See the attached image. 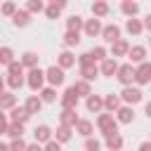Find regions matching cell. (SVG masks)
<instances>
[{
  "mask_svg": "<svg viewBox=\"0 0 151 151\" xmlns=\"http://www.w3.org/2000/svg\"><path fill=\"white\" fill-rule=\"evenodd\" d=\"M38 54L35 52H24L21 54V64H24V68H28V71H33V68H38Z\"/></svg>",
  "mask_w": 151,
  "mask_h": 151,
  "instance_id": "20",
  "label": "cell"
},
{
  "mask_svg": "<svg viewBox=\"0 0 151 151\" xmlns=\"http://www.w3.org/2000/svg\"><path fill=\"white\" fill-rule=\"evenodd\" d=\"M116 120L123 123V125H130V123L134 120V111H132V106H120V111L116 113Z\"/></svg>",
  "mask_w": 151,
  "mask_h": 151,
  "instance_id": "15",
  "label": "cell"
},
{
  "mask_svg": "<svg viewBox=\"0 0 151 151\" xmlns=\"http://www.w3.org/2000/svg\"><path fill=\"white\" fill-rule=\"evenodd\" d=\"M0 151H12V149H9L7 144H2V146H0Z\"/></svg>",
  "mask_w": 151,
  "mask_h": 151,
  "instance_id": "51",
  "label": "cell"
},
{
  "mask_svg": "<svg viewBox=\"0 0 151 151\" xmlns=\"http://www.w3.org/2000/svg\"><path fill=\"white\" fill-rule=\"evenodd\" d=\"M73 87H76V92H78L80 97H90V94H92V87H90V83H87V80H78Z\"/></svg>",
  "mask_w": 151,
  "mask_h": 151,
  "instance_id": "32",
  "label": "cell"
},
{
  "mask_svg": "<svg viewBox=\"0 0 151 151\" xmlns=\"http://www.w3.org/2000/svg\"><path fill=\"white\" fill-rule=\"evenodd\" d=\"M42 9H47L42 5V0H28L26 2V12H42Z\"/></svg>",
  "mask_w": 151,
  "mask_h": 151,
  "instance_id": "38",
  "label": "cell"
},
{
  "mask_svg": "<svg viewBox=\"0 0 151 151\" xmlns=\"http://www.w3.org/2000/svg\"><path fill=\"white\" fill-rule=\"evenodd\" d=\"M101 38L106 40V42H118L120 40V28L116 26V24H109V26H104V31H101Z\"/></svg>",
  "mask_w": 151,
  "mask_h": 151,
  "instance_id": "9",
  "label": "cell"
},
{
  "mask_svg": "<svg viewBox=\"0 0 151 151\" xmlns=\"http://www.w3.org/2000/svg\"><path fill=\"white\" fill-rule=\"evenodd\" d=\"M90 54H92L94 61H104V59H109V57H106V47H101V45H99V47H92Z\"/></svg>",
  "mask_w": 151,
  "mask_h": 151,
  "instance_id": "35",
  "label": "cell"
},
{
  "mask_svg": "<svg viewBox=\"0 0 151 151\" xmlns=\"http://www.w3.org/2000/svg\"><path fill=\"white\" fill-rule=\"evenodd\" d=\"M26 151H42V149H40V144H38V142H35V144H31V146H28V149H26Z\"/></svg>",
  "mask_w": 151,
  "mask_h": 151,
  "instance_id": "49",
  "label": "cell"
},
{
  "mask_svg": "<svg viewBox=\"0 0 151 151\" xmlns=\"http://www.w3.org/2000/svg\"><path fill=\"white\" fill-rule=\"evenodd\" d=\"M78 64H80V66H90V64H94V59H92L90 52H83V54L78 57Z\"/></svg>",
  "mask_w": 151,
  "mask_h": 151,
  "instance_id": "44",
  "label": "cell"
},
{
  "mask_svg": "<svg viewBox=\"0 0 151 151\" xmlns=\"http://www.w3.org/2000/svg\"><path fill=\"white\" fill-rule=\"evenodd\" d=\"M101 31H104V26H101V21H99L97 17L85 21V33H87L90 38H94V35H101Z\"/></svg>",
  "mask_w": 151,
  "mask_h": 151,
  "instance_id": "14",
  "label": "cell"
},
{
  "mask_svg": "<svg viewBox=\"0 0 151 151\" xmlns=\"http://www.w3.org/2000/svg\"><path fill=\"white\" fill-rule=\"evenodd\" d=\"M24 106H26V111L33 116V113H38V111L42 109V99H40L38 94H31V97L26 99V104H24Z\"/></svg>",
  "mask_w": 151,
  "mask_h": 151,
  "instance_id": "22",
  "label": "cell"
},
{
  "mask_svg": "<svg viewBox=\"0 0 151 151\" xmlns=\"http://www.w3.org/2000/svg\"><path fill=\"white\" fill-rule=\"evenodd\" d=\"M7 134H9V137H14V139H21V134H24V125H21V123H12Z\"/></svg>",
  "mask_w": 151,
  "mask_h": 151,
  "instance_id": "40",
  "label": "cell"
},
{
  "mask_svg": "<svg viewBox=\"0 0 151 151\" xmlns=\"http://www.w3.org/2000/svg\"><path fill=\"white\" fill-rule=\"evenodd\" d=\"M125 31H127L130 35H139V33L144 31V21H139V19H127V21H125Z\"/></svg>",
  "mask_w": 151,
  "mask_h": 151,
  "instance_id": "23",
  "label": "cell"
},
{
  "mask_svg": "<svg viewBox=\"0 0 151 151\" xmlns=\"http://www.w3.org/2000/svg\"><path fill=\"white\" fill-rule=\"evenodd\" d=\"M120 99L127 104V106H134V104H139L142 101V90L139 87H123V92H120Z\"/></svg>",
  "mask_w": 151,
  "mask_h": 151,
  "instance_id": "5",
  "label": "cell"
},
{
  "mask_svg": "<svg viewBox=\"0 0 151 151\" xmlns=\"http://www.w3.org/2000/svg\"><path fill=\"white\" fill-rule=\"evenodd\" d=\"M97 127L101 130L104 137L118 134V120L113 118V113H99V118H97Z\"/></svg>",
  "mask_w": 151,
  "mask_h": 151,
  "instance_id": "1",
  "label": "cell"
},
{
  "mask_svg": "<svg viewBox=\"0 0 151 151\" xmlns=\"http://www.w3.org/2000/svg\"><path fill=\"white\" fill-rule=\"evenodd\" d=\"M54 137H57V142H59V144L68 142V139H71V127H66V125H59V127H57V134H54Z\"/></svg>",
  "mask_w": 151,
  "mask_h": 151,
  "instance_id": "34",
  "label": "cell"
},
{
  "mask_svg": "<svg viewBox=\"0 0 151 151\" xmlns=\"http://www.w3.org/2000/svg\"><path fill=\"white\" fill-rule=\"evenodd\" d=\"M139 151H151V142H142L139 144Z\"/></svg>",
  "mask_w": 151,
  "mask_h": 151,
  "instance_id": "47",
  "label": "cell"
},
{
  "mask_svg": "<svg viewBox=\"0 0 151 151\" xmlns=\"http://www.w3.org/2000/svg\"><path fill=\"white\" fill-rule=\"evenodd\" d=\"M33 137H35V142L40 144V142H52V130L47 127V125H38L35 130H33Z\"/></svg>",
  "mask_w": 151,
  "mask_h": 151,
  "instance_id": "16",
  "label": "cell"
},
{
  "mask_svg": "<svg viewBox=\"0 0 151 151\" xmlns=\"http://www.w3.org/2000/svg\"><path fill=\"white\" fill-rule=\"evenodd\" d=\"M149 42H151V38H149Z\"/></svg>",
  "mask_w": 151,
  "mask_h": 151,
  "instance_id": "52",
  "label": "cell"
},
{
  "mask_svg": "<svg viewBox=\"0 0 151 151\" xmlns=\"http://www.w3.org/2000/svg\"><path fill=\"white\" fill-rule=\"evenodd\" d=\"M137 85H151V61H144L137 66V78H134Z\"/></svg>",
  "mask_w": 151,
  "mask_h": 151,
  "instance_id": "7",
  "label": "cell"
},
{
  "mask_svg": "<svg viewBox=\"0 0 151 151\" xmlns=\"http://www.w3.org/2000/svg\"><path fill=\"white\" fill-rule=\"evenodd\" d=\"M7 76H24V64L21 61H14L7 66Z\"/></svg>",
  "mask_w": 151,
  "mask_h": 151,
  "instance_id": "39",
  "label": "cell"
},
{
  "mask_svg": "<svg viewBox=\"0 0 151 151\" xmlns=\"http://www.w3.org/2000/svg\"><path fill=\"white\" fill-rule=\"evenodd\" d=\"M92 14L99 19V17H106L109 14V2H104V0H97L94 5H92Z\"/></svg>",
  "mask_w": 151,
  "mask_h": 151,
  "instance_id": "29",
  "label": "cell"
},
{
  "mask_svg": "<svg viewBox=\"0 0 151 151\" xmlns=\"http://www.w3.org/2000/svg\"><path fill=\"white\" fill-rule=\"evenodd\" d=\"M17 12H19V9H17L14 2H5V5H2V14H5V17H14Z\"/></svg>",
  "mask_w": 151,
  "mask_h": 151,
  "instance_id": "43",
  "label": "cell"
},
{
  "mask_svg": "<svg viewBox=\"0 0 151 151\" xmlns=\"http://www.w3.org/2000/svg\"><path fill=\"white\" fill-rule=\"evenodd\" d=\"M127 57H130L132 64H144V59H146V47H144V45H132Z\"/></svg>",
  "mask_w": 151,
  "mask_h": 151,
  "instance_id": "12",
  "label": "cell"
},
{
  "mask_svg": "<svg viewBox=\"0 0 151 151\" xmlns=\"http://www.w3.org/2000/svg\"><path fill=\"white\" fill-rule=\"evenodd\" d=\"M85 106H87V111L99 113V111L104 109V99H101L99 94H90V97H87V101H85Z\"/></svg>",
  "mask_w": 151,
  "mask_h": 151,
  "instance_id": "19",
  "label": "cell"
},
{
  "mask_svg": "<svg viewBox=\"0 0 151 151\" xmlns=\"http://www.w3.org/2000/svg\"><path fill=\"white\" fill-rule=\"evenodd\" d=\"M40 99L47 101V104L57 101V90H54V87H42V90H40Z\"/></svg>",
  "mask_w": 151,
  "mask_h": 151,
  "instance_id": "33",
  "label": "cell"
},
{
  "mask_svg": "<svg viewBox=\"0 0 151 151\" xmlns=\"http://www.w3.org/2000/svg\"><path fill=\"white\" fill-rule=\"evenodd\" d=\"M83 149H85V151H99V149H101V142H99V139H92V137H90V139H85Z\"/></svg>",
  "mask_w": 151,
  "mask_h": 151,
  "instance_id": "41",
  "label": "cell"
},
{
  "mask_svg": "<svg viewBox=\"0 0 151 151\" xmlns=\"http://www.w3.org/2000/svg\"><path fill=\"white\" fill-rule=\"evenodd\" d=\"M144 113H146V116H149V118H151V101H149V104H146V106H144Z\"/></svg>",
  "mask_w": 151,
  "mask_h": 151,
  "instance_id": "50",
  "label": "cell"
},
{
  "mask_svg": "<svg viewBox=\"0 0 151 151\" xmlns=\"http://www.w3.org/2000/svg\"><path fill=\"white\" fill-rule=\"evenodd\" d=\"M45 76H47L50 87H59V85H64V68H59L57 64H54V66H50V68L45 71Z\"/></svg>",
  "mask_w": 151,
  "mask_h": 151,
  "instance_id": "6",
  "label": "cell"
},
{
  "mask_svg": "<svg viewBox=\"0 0 151 151\" xmlns=\"http://www.w3.org/2000/svg\"><path fill=\"white\" fill-rule=\"evenodd\" d=\"M7 85H9L12 90L21 87V85H24V76H7Z\"/></svg>",
  "mask_w": 151,
  "mask_h": 151,
  "instance_id": "42",
  "label": "cell"
},
{
  "mask_svg": "<svg viewBox=\"0 0 151 151\" xmlns=\"http://www.w3.org/2000/svg\"><path fill=\"white\" fill-rule=\"evenodd\" d=\"M80 42V33H73V31H66L64 33V45L66 47H76Z\"/></svg>",
  "mask_w": 151,
  "mask_h": 151,
  "instance_id": "31",
  "label": "cell"
},
{
  "mask_svg": "<svg viewBox=\"0 0 151 151\" xmlns=\"http://www.w3.org/2000/svg\"><path fill=\"white\" fill-rule=\"evenodd\" d=\"M14 101H17V97H14L12 92H5V94L0 97V106H2V109H12Z\"/></svg>",
  "mask_w": 151,
  "mask_h": 151,
  "instance_id": "37",
  "label": "cell"
},
{
  "mask_svg": "<svg viewBox=\"0 0 151 151\" xmlns=\"http://www.w3.org/2000/svg\"><path fill=\"white\" fill-rule=\"evenodd\" d=\"M120 94H106L104 97V109H106V113H118L120 111Z\"/></svg>",
  "mask_w": 151,
  "mask_h": 151,
  "instance_id": "10",
  "label": "cell"
},
{
  "mask_svg": "<svg viewBox=\"0 0 151 151\" xmlns=\"http://www.w3.org/2000/svg\"><path fill=\"white\" fill-rule=\"evenodd\" d=\"M28 118H31V113L26 111V106H14V109L9 111V120H12V123H21V125H24Z\"/></svg>",
  "mask_w": 151,
  "mask_h": 151,
  "instance_id": "13",
  "label": "cell"
},
{
  "mask_svg": "<svg viewBox=\"0 0 151 151\" xmlns=\"http://www.w3.org/2000/svg\"><path fill=\"white\" fill-rule=\"evenodd\" d=\"M80 28H85V21L80 14H73L66 19V31H73V33H80Z\"/></svg>",
  "mask_w": 151,
  "mask_h": 151,
  "instance_id": "18",
  "label": "cell"
},
{
  "mask_svg": "<svg viewBox=\"0 0 151 151\" xmlns=\"http://www.w3.org/2000/svg\"><path fill=\"white\" fill-rule=\"evenodd\" d=\"M0 61H2L5 66L14 64V54H12V50H9V47H2V50H0Z\"/></svg>",
  "mask_w": 151,
  "mask_h": 151,
  "instance_id": "36",
  "label": "cell"
},
{
  "mask_svg": "<svg viewBox=\"0 0 151 151\" xmlns=\"http://www.w3.org/2000/svg\"><path fill=\"white\" fill-rule=\"evenodd\" d=\"M28 21H31V12H26V9H19L12 17V24L14 26H28Z\"/></svg>",
  "mask_w": 151,
  "mask_h": 151,
  "instance_id": "26",
  "label": "cell"
},
{
  "mask_svg": "<svg viewBox=\"0 0 151 151\" xmlns=\"http://www.w3.org/2000/svg\"><path fill=\"white\" fill-rule=\"evenodd\" d=\"M116 78L125 85V87H130L132 85V80L137 78V68L132 66V64H123L120 68H118V73H116Z\"/></svg>",
  "mask_w": 151,
  "mask_h": 151,
  "instance_id": "2",
  "label": "cell"
},
{
  "mask_svg": "<svg viewBox=\"0 0 151 151\" xmlns=\"http://www.w3.org/2000/svg\"><path fill=\"white\" fill-rule=\"evenodd\" d=\"M9 149H12V151H26L28 146H26V142H24V139H14Z\"/></svg>",
  "mask_w": 151,
  "mask_h": 151,
  "instance_id": "45",
  "label": "cell"
},
{
  "mask_svg": "<svg viewBox=\"0 0 151 151\" xmlns=\"http://www.w3.org/2000/svg\"><path fill=\"white\" fill-rule=\"evenodd\" d=\"M80 123V118L76 116V111H61V125L66 127H76Z\"/></svg>",
  "mask_w": 151,
  "mask_h": 151,
  "instance_id": "24",
  "label": "cell"
},
{
  "mask_svg": "<svg viewBox=\"0 0 151 151\" xmlns=\"http://www.w3.org/2000/svg\"><path fill=\"white\" fill-rule=\"evenodd\" d=\"M45 80H47L45 71H40V68H33V71H28V78H26V83H28V87H31L33 92L42 90V83H45Z\"/></svg>",
  "mask_w": 151,
  "mask_h": 151,
  "instance_id": "4",
  "label": "cell"
},
{
  "mask_svg": "<svg viewBox=\"0 0 151 151\" xmlns=\"http://www.w3.org/2000/svg\"><path fill=\"white\" fill-rule=\"evenodd\" d=\"M127 54H130V42H127V40L120 38L118 42L111 45V57H113V59H116V57H127Z\"/></svg>",
  "mask_w": 151,
  "mask_h": 151,
  "instance_id": "11",
  "label": "cell"
},
{
  "mask_svg": "<svg viewBox=\"0 0 151 151\" xmlns=\"http://www.w3.org/2000/svg\"><path fill=\"white\" fill-rule=\"evenodd\" d=\"M73 64H76V57H73V54H71L68 50L59 54V68H71Z\"/></svg>",
  "mask_w": 151,
  "mask_h": 151,
  "instance_id": "30",
  "label": "cell"
},
{
  "mask_svg": "<svg viewBox=\"0 0 151 151\" xmlns=\"http://www.w3.org/2000/svg\"><path fill=\"white\" fill-rule=\"evenodd\" d=\"M76 132H78V134H83L85 139H90V137H92V132H94V127H92V123H90V120H80V123L76 125Z\"/></svg>",
  "mask_w": 151,
  "mask_h": 151,
  "instance_id": "27",
  "label": "cell"
},
{
  "mask_svg": "<svg viewBox=\"0 0 151 151\" xmlns=\"http://www.w3.org/2000/svg\"><path fill=\"white\" fill-rule=\"evenodd\" d=\"M78 92H76V87L71 85V87H66V92L61 94V109L64 111H76V106H78Z\"/></svg>",
  "mask_w": 151,
  "mask_h": 151,
  "instance_id": "3",
  "label": "cell"
},
{
  "mask_svg": "<svg viewBox=\"0 0 151 151\" xmlns=\"http://www.w3.org/2000/svg\"><path fill=\"white\" fill-rule=\"evenodd\" d=\"M120 9H123V14H127V19H134V14L139 12V5L132 0H125V2H120Z\"/></svg>",
  "mask_w": 151,
  "mask_h": 151,
  "instance_id": "25",
  "label": "cell"
},
{
  "mask_svg": "<svg viewBox=\"0 0 151 151\" xmlns=\"http://www.w3.org/2000/svg\"><path fill=\"white\" fill-rule=\"evenodd\" d=\"M118 68H120V66H118V61H116L113 57H109V59H104V61H101L99 73H101V76H106V78H113V76L118 73Z\"/></svg>",
  "mask_w": 151,
  "mask_h": 151,
  "instance_id": "8",
  "label": "cell"
},
{
  "mask_svg": "<svg viewBox=\"0 0 151 151\" xmlns=\"http://www.w3.org/2000/svg\"><path fill=\"white\" fill-rule=\"evenodd\" d=\"M80 76H83V80H87V83H92L97 76H101L99 73V68H97V64H90V66H80Z\"/></svg>",
  "mask_w": 151,
  "mask_h": 151,
  "instance_id": "21",
  "label": "cell"
},
{
  "mask_svg": "<svg viewBox=\"0 0 151 151\" xmlns=\"http://www.w3.org/2000/svg\"><path fill=\"white\" fill-rule=\"evenodd\" d=\"M66 7V2L64 0H52L50 5H47V9H45V14H47V19H57L59 17V12Z\"/></svg>",
  "mask_w": 151,
  "mask_h": 151,
  "instance_id": "17",
  "label": "cell"
},
{
  "mask_svg": "<svg viewBox=\"0 0 151 151\" xmlns=\"http://www.w3.org/2000/svg\"><path fill=\"white\" fill-rule=\"evenodd\" d=\"M144 28L151 31V14H146V19H144Z\"/></svg>",
  "mask_w": 151,
  "mask_h": 151,
  "instance_id": "48",
  "label": "cell"
},
{
  "mask_svg": "<svg viewBox=\"0 0 151 151\" xmlns=\"http://www.w3.org/2000/svg\"><path fill=\"white\" fill-rule=\"evenodd\" d=\"M42 151H61V144H59L57 139H52V142H47V144H45V149H42Z\"/></svg>",
  "mask_w": 151,
  "mask_h": 151,
  "instance_id": "46",
  "label": "cell"
},
{
  "mask_svg": "<svg viewBox=\"0 0 151 151\" xmlns=\"http://www.w3.org/2000/svg\"><path fill=\"white\" fill-rule=\"evenodd\" d=\"M106 149H109V151H120V149H123V137H120V134L106 137Z\"/></svg>",
  "mask_w": 151,
  "mask_h": 151,
  "instance_id": "28",
  "label": "cell"
}]
</instances>
